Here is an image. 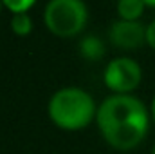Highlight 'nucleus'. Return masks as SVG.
Returning a JSON list of instances; mask_svg holds the SVG:
<instances>
[{
  "label": "nucleus",
  "instance_id": "1",
  "mask_svg": "<svg viewBox=\"0 0 155 154\" xmlns=\"http://www.w3.org/2000/svg\"><path fill=\"white\" fill-rule=\"evenodd\" d=\"M96 121L105 142L116 151H132L143 143L150 114L146 105L130 94H114L97 107Z\"/></svg>",
  "mask_w": 155,
  "mask_h": 154
},
{
  "label": "nucleus",
  "instance_id": "2",
  "mask_svg": "<svg viewBox=\"0 0 155 154\" xmlns=\"http://www.w3.org/2000/svg\"><path fill=\"white\" fill-rule=\"evenodd\" d=\"M49 118L63 131H81L97 114L94 98L79 87H63L56 91L47 105Z\"/></svg>",
  "mask_w": 155,
  "mask_h": 154
},
{
  "label": "nucleus",
  "instance_id": "3",
  "mask_svg": "<svg viewBox=\"0 0 155 154\" xmlns=\"http://www.w3.org/2000/svg\"><path fill=\"white\" fill-rule=\"evenodd\" d=\"M87 5L83 0H51L45 5V26L58 37H74L87 22Z\"/></svg>",
  "mask_w": 155,
  "mask_h": 154
},
{
  "label": "nucleus",
  "instance_id": "4",
  "mask_svg": "<svg viewBox=\"0 0 155 154\" xmlns=\"http://www.w3.org/2000/svg\"><path fill=\"white\" fill-rule=\"evenodd\" d=\"M141 76L143 73L139 64L126 56L114 58L112 62H108L103 75L107 87L112 89L116 94H128L130 91H134L139 85Z\"/></svg>",
  "mask_w": 155,
  "mask_h": 154
},
{
  "label": "nucleus",
  "instance_id": "5",
  "mask_svg": "<svg viewBox=\"0 0 155 154\" xmlns=\"http://www.w3.org/2000/svg\"><path fill=\"white\" fill-rule=\"evenodd\" d=\"M110 40L117 47L134 49L146 40V29L137 20H117L110 27Z\"/></svg>",
  "mask_w": 155,
  "mask_h": 154
},
{
  "label": "nucleus",
  "instance_id": "6",
  "mask_svg": "<svg viewBox=\"0 0 155 154\" xmlns=\"http://www.w3.org/2000/svg\"><path fill=\"white\" fill-rule=\"evenodd\" d=\"M144 0H119L117 2V13L121 20H135L143 15Z\"/></svg>",
  "mask_w": 155,
  "mask_h": 154
},
{
  "label": "nucleus",
  "instance_id": "7",
  "mask_svg": "<svg viewBox=\"0 0 155 154\" xmlns=\"http://www.w3.org/2000/svg\"><path fill=\"white\" fill-rule=\"evenodd\" d=\"M11 27H13V31H15L16 35L25 37V35L31 33L33 22H31V18H29L27 13H15L13 18H11Z\"/></svg>",
  "mask_w": 155,
  "mask_h": 154
},
{
  "label": "nucleus",
  "instance_id": "8",
  "mask_svg": "<svg viewBox=\"0 0 155 154\" xmlns=\"http://www.w3.org/2000/svg\"><path fill=\"white\" fill-rule=\"evenodd\" d=\"M81 53L87 58L96 60V58H99L103 54V44L96 38V37H88V38H85L81 42Z\"/></svg>",
  "mask_w": 155,
  "mask_h": 154
},
{
  "label": "nucleus",
  "instance_id": "9",
  "mask_svg": "<svg viewBox=\"0 0 155 154\" xmlns=\"http://www.w3.org/2000/svg\"><path fill=\"white\" fill-rule=\"evenodd\" d=\"M36 0H4V5L15 13H25Z\"/></svg>",
  "mask_w": 155,
  "mask_h": 154
},
{
  "label": "nucleus",
  "instance_id": "10",
  "mask_svg": "<svg viewBox=\"0 0 155 154\" xmlns=\"http://www.w3.org/2000/svg\"><path fill=\"white\" fill-rule=\"evenodd\" d=\"M146 42L155 49V20L146 27Z\"/></svg>",
  "mask_w": 155,
  "mask_h": 154
},
{
  "label": "nucleus",
  "instance_id": "11",
  "mask_svg": "<svg viewBox=\"0 0 155 154\" xmlns=\"http://www.w3.org/2000/svg\"><path fill=\"white\" fill-rule=\"evenodd\" d=\"M152 118H153V121H155V98H153V102H152Z\"/></svg>",
  "mask_w": 155,
  "mask_h": 154
},
{
  "label": "nucleus",
  "instance_id": "12",
  "mask_svg": "<svg viewBox=\"0 0 155 154\" xmlns=\"http://www.w3.org/2000/svg\"><path fill=\"white\" fill-rule=\"evenodd\" d=\"M144 4H148V5H155V0H144Z\"/></svg>",
  "mask_w": 155,
  "mask_h": 154
},
{
  "label": "nucleus",
  "instance_id": "13",
  "mask_svg": "<svg viewBox=\"0 0 155 154\" xmlns=\"http://www.w3.org/2000/svg\"><path fill=\"white\" fill-rule=\"evenodd\" d=\"M152 154H155V143H153V147H152Z\"/></svg>",
  "mask_w": 155,
  "mask_h": 154
},
{
  "label": "nucleus",
  "instance_id": "14",
  "mask_svg": "<svg viewBox=\"0 0 155 154\" xmlns=\"http://www.w3.org/2000/svg\"><path fill=\"white\" fill-rule=\"evenodd\" d=\"M2 4H4V0H0V7H2Z\"/></svg>",
  "mask_w": 155,
  "mask_h": 154
}]
</instances>
